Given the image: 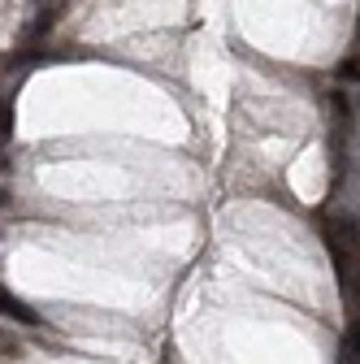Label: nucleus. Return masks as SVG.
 <instances>
[{
  "label": "nucleus",
  "instance_id": "f257e3e1",
  "mask_svg": "<svg viewBox=\"0 0 360 364\" xmlns=\"http://www.w3.org/2000/svg\"><path fill=\"white\" fill-rule=\"evenodd\" d=\"M326 247L334 256V273H339L343 299L351 308H360V235H356L351 217L347 221H326Z\"/></svg>",
  "mask_w": 360,
  "mask_h": 364
},
{
  "label": "nucleus",
  "instance_id": "f03ea898",
  "mask_svg": "<svg viewBox=\"0 0 360 364\" xmlns=\"http://www.w3.org/2000/svg\"><path fill=\"white\" fill-rule=\"evenodd\" d=\"M14 139V96H0V152Z\"/></svg>",
  "mask_w": 360,
  "mask_h": 364
},
{
  "label": "nucleus",
  "instance_id": "7ed1b4c3",
  "mask_svg": "<svg viewBox=\"0 0 360 364\" xmlns=\"http://www.w3.org/2000/svg\"><path fill=\"white\" fill-rule=\"evenodd\" d=\"M347 364H360V312L351 316V326H347Z\"/></svg>",
  "mask_w": 360,
  "mask_h": 364
},
{
  "label": "nucleus",
  "instance_id": "20e7f679",
  "mask_svg": "<svg viewBox=\"0 0 360 364\" xmlns=\"http://www.w3.org/2000/svg\"><path fill=\"white\" fill-rule=\"evenodd\" d=\"M330 109H334L339 117H351V109H356V105H347V91H343V87H334V91H330Z\"/></svg>",
  "mask_w": 360,
  "mask_h": 364
},
{
  "label": "nucleus",
  "instance_id": "39448f33",
  "mask_svg": "<svg viewBox=\"0 0 360 364\" xmlns=\"http://www.w3.org/2000/svg\"><path fill=\"white\" fill-rule=\"evenodd\" d=\"M334 74H339V82H360V61H356V57H347Z\"/></svg>",
  "mask_w": 360,
  "mask_h": 364
},
{
  "label": "nucleus",
  "instance_id": "423d86ee",
  "mask_svg": "<svg viewBox=\"0 0 360 364\" xmlns=\"http://www.w3.org/2000/svg\"><path fill=\"white\" fill-rule=\"evenodd\" d=\"M0 355H22V347H18L14 334H0Z\"/></svg>",
  "mask_w": 360,
  "mask_h": 364
},
{
  "label": "nucleus",
  "instance_id": "0eeeda50",
  "mask_svg": "<svg viewBox=\"0 0 360 364\" xmlns=\"http://www.w3.org/2000/svg\"><path fill=\"white\" fill-rule=\"evenodd\" d=\"M5 204H9V191H5V187H0V208H5Z\"/></svg>",
  "mask_w": 360,
  "mask_h": 364
},
{
  "label": "nucleus",
  "instance_id": "6e6552de",
  "mask_svg": "<svg viewBox=\"0 0 360 364\" xmlns=\"http://www.w3.org/2000/svg\"><path fill=\"white\" fill-rule=\"evenodd\" d=\"M0 295H5V291H0Z\"/></svg>",
  "mask_w": 360,
  "mask_h": 364
}]
</instances>
